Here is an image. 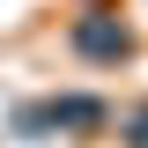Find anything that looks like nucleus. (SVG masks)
<instances>
[{
  "mask_svg": "<svg viewBox=\"0 0 148 148\" xmlns=\"http://www.w3.org/2000/svg\"><path fill=\"white\" fill-rule=\"evenodd\" d=\"M67 45H74V52H89V59H126V52H133V37H126L119 15H82V22L67 30Z\"/></svg>",
  "mask_w": 148,
  "mask_h": 148,
  "instance_id": "nucleus-1",
  "label": "nucleus"
}]
</instances>
